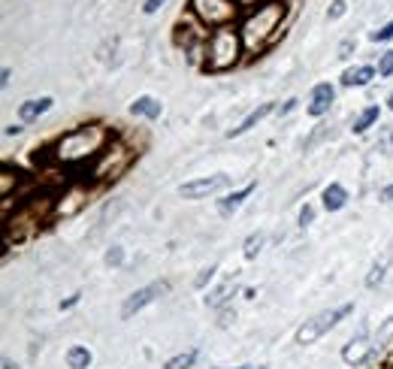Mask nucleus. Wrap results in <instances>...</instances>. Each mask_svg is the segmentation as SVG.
Instances as JSON below:
<instances>
[{"label": "nucleus", "instance_id": "9d476101", "mask_svg": "<svg viewBox=\"0 0 393 369\" xmlns=\"http://www.w3.org/2000/svg\"><path fill=\"white\" fill-rule=\"evenodd\" d=\"M85 203H88V191L85 188H70L52 203V218H70V215H76Z\"/></svg>", "mask_w": 393, "mask_h": 369}, {"label": "nucleus", "instance_id": "f03ea898", "mask_svg": "<svg viewBox=\"0 0 393 369\" xmlns=\"http://www.w3.org/2000/svg\"><path fill=\"white\" fill-rule=\"evenodd\" d=\"M281 18H285V4H278V0L257 6L255 13L242 22V30H239L242 46H245L248 52H260L264 46H269L272 39H276V30L281 25Z\"/></svg>", "mask_w": 393, "mask_h": 369}, {"label": "nucleus", "instance_id": "4be33fe9", "mask_svg": "<svg viewBox=\"0 0 393 369\" xmlns=\"http://www.w3.org/2000/svg\"><path fill=\"white\" fill-rule=\"evenodd\" d=\"M194 361H197V348H191V351H181L176 357H169L164 369H191V366H194Z\"/></svg>", "mask_w": 393, "mask_h": 369}, {"label": "nucleus", "instance_id": "6ab92c4d", "mask_svg": "<svg viewBox=\"0 0 393 369\" xmlns=\"http://www.w3.org/2000/svg\"><path fill=\"white\" fill-rule=\"evenodd\" d=\"M264 245H266V233H264V230L251 233V237L245 239V245H242V254H245V261H255Z\"/></svg>", "mask_w": 393, "mask_h": 369}, {"label": "nucleus", "instance_id": "f257e3e1", "mask_svg": "<svg viewBox=\"0 0 393 369\" xmlns=\"http://www.w3.org/2000/svg\"><path fill=\"white\" fill-rule=\"evenodd\" d=\"M106 142V130L100 125H82L76 130L64 133L58 142H55V161L58 163H82L88 158L100 155Z\"/></svg>", "mask_w": 393, "mask_h": 369}, {"label": "nucleus", "instance_id": "4c0bfd02", "mask_svg": "<svg viewBox=\"0 0 393 369\" xmlns=\"http://www.w3.org/2000/svg\"><path fill=\"white\" fill-rule=\"evenodd\" d=\"M236 6H248V4H257V0H233Z\"/></svg>", "mask_w": 393, "mask_h": 369}, {"label": "nucleus", "instance_id": "c756f323", "mask_svg": "<svg viewBox=\"0 0 393 369\" xmlns=\"http://www.w3.org/2000/svg\"><path fill=\"white\" fill-rule=\"evenodd\" d=\"M357 49V43H354V37H348V39H342L339 43V58L345 61V58H351V52H354Z\"/></svg>", "mask_w": 393, "mask_h": 369}, {"label": "nucleus", "instance_id": "393cba45", "mask_svg": "<svg viewBox=\"0 0 393 369\" xmlns=\"http://www.w3.org/2000/svg\"><path fill=\"white\" fill-rule=\"evenodd\" d=\"M215 273H218V266H215V263L206 266V270H200V275L194 279V288H206V284H209L212 279H215Z\"/></svg>", "mask_w": 393, "mask_h": 369}, {"label": "nucleus", "instance_id": "72a5a7b5", "mask_svg": "<svg viewBox=\"0 0 393 369\" xmlns=\"http://www.w3.org/2000/svg\"><path fill=\"white\" fill-rule=\"evenodd\" d=\"M22 130H25L22 125H9V127H6V137H18V133H22Z\"/></svg>", "mask_w": 393, "mask_h": 369}, {"label": "nucleus", "instance_id": "cd10ccee", "mask_svg": "<svg viewBox=\"0 0 393 369\" xmlns=\"http://www.w3.org/2000/svg\"><path fill=\"white\" fill-rule=\"evenodd\" d=\"M345 9H348V4H345V0H333V4H330V9H327V18H333V22H336V18H342V15H345Z\"/></svg>", "mask_w": 393, "mask_h": 369}, {"label": "nucleus", "instance_id": "423d86ee", "mask_svg": "<svg viewBox=\"0 0 393 369\" xmlns=\"http://www.w3.org/2000/svg\"><path fill=\"white\" fill-rule=\"evenodd\" d=\"M127 163H130V151L124 146H109L106 151H100V163L94 167V176L97 179H118L121 173L127 170Z\"/></svg>", "mask_w": 393, "mask_h": 369}, {"label": "nucleus", "instance_id": "bb28decb", "mask_svg": "<svg viewBox=\"0 0 393 369\" xmlns=\"http://www.w3.org/2000/svg\"><path fill=\"white\" fill-rule=\"evenodd\" d=\"M378 76H393V52H385L378 61Z\"/></svg>", "mask_w": 393, "mask_h": 369}, {"label": "nucleus", "instance_id": "58836bf2", "mask_svg": "<svg viewBox=\"0 0 393 369\" xmlns=\"http://www.w3.org/2000/svg\"><path fill=\"white\" fill-rule=\"evenodd\" d=\"M4 369H18V366H15L13 361H4Z\"/></svg>", "mask_w": 393, "mask_h": 369}, {"label": "nucleus", "instance_id": "dca6fc26", "mask_svg": "<svg viewBox=\"0 0 393 369\" xmlns=\"http://www.w3.org/2000/svg\"><path fill=\"white\" fill-rule=\"evenodd\" d=\"M130 112H134V115H143V118H160L164 106H160V100L143 94V97H136L134 104H130Z\"/></svg>", "mask_w": 393, "mask_h": 369}, {"label": "nucleus", "instance_id": "7c9ffc66", "mask_svg": "<svg viewBox=\"0 0 393 369\" xmlns=\"http://www.w3.org/2000/svg\"><path fill=\"white\" fill-rule=\"evenodd\" d=\"M372 39H375V43H378V39H381V43H385V39H393V18L381 30H375V34H372Z\"/></svg>", "mask_w": 393, "mask_h": 369}, {"label": "nucleus", "instance_id": "20e7f679", "mask_svg": "<svg viewBox=\"0 0 393 369\" xmlns=\"http://www.w3.org/2000/svg\"><path fill=\"white\" fill-rule=\"evenodd\" d=\"M351 312H354V303H345V306H336V309H327V312H321L315 315L311 321H306L297 330V345H311V342H318L321 336H324L327 330H333L342 318H348Z\"/></svg>", "mask_w": 393, "mask_h": 369}, {"label": "nucleus", "instance_id": "f8f14e48", "mask_svg": "<svg viewBox=\"0 0 393 369\" xmlns=\"http://www.w3.org/2000/svg\"><path fill=\"white\" fill-rule=\"evenodd\" d=\"M55 100L52 97H34V100H25L22 106H18V118L30 125V121H39V115H46L49 109H52Z\"/></svg>", "mask_w": 393, "mask_h": 369}, {"label": "nucleus", "instance_id": "c85d7f7f", "mask_svg": "<svg viewBox=\"0 0 393 369\" xmlns=\"http://www.w3.org/2000/svg\"><path fill=\"white\" fill-rule=\"evenodd\" d=\"M311 221H315V206H311V203H306V206L299 209V227H309Z\"/></svg>", "mask_w": 393, "mask_h": 369}, {"label": "nucleus", "instance_id": "39448f33", "mask_svg": "<svg viewBox=\"0 0 393 369\" xmlns=\"http://www.w3.org/2000/svg\"><path fill=\"white\" fill-rule=\"evenodd\" d=\"M191 13H194L206 27H227V22L236 15L233 0H191Z\"/></svg>", "mask_w": 393, "mask_h": 369}, {"label": "nucleus", "instance_id": "ea45409f", "mask_svg": "<svg viewBox=\"0 0 393 369\" xmlns=\"http://www.w3.org/2000/svg\"><path fill=\"white\" fill-rule=\"evenodd\" d=\"M236 369H266V366H236Z\"/></svg>", "mask_w": 393, "mask_h": 369}, {"label": "nucleus", "instance_id": "412c9836", "mask_svg": "<svg viewBox=\"0 0 393 369\" xmlns=\"http://www.w3.org/2000/svg\"><path fill=\"white\" fill-rule=\"evenodd\" d=\"M393 342V315L385 318V321L378 324V333H375V351L378 348H387Z\"/></svg>", "mask_w": 393, "mask_h": 369}, {"label": "nucleus", "instance_id": "aec40b11", "mask_svg": "<svg viewBox=\"0 0 393 369\" xmlns=\"http://www.w3.org/2000/svg\"><path fill=\"white\" fill-rule=\"evenodd\" d=\"M375 121H378V106H366V109H363L360 115L354 118V125H351V130H354V133H366L372 125H375Z\"/></svg>", "mask_w": 393, "mask_h": 369}, {"label": "nucleus", "instance_id": "2eb2a0df", "mask_svg": "<svg viewBox=\"0 0 393 369\" xmlns=\"http://www.w3.org/2000/svg\"><path fill=\"white\" fill-rule=\"evenodd\" d=\"M375 79V70L372 67H351L342 73V85L345 88H363V85H369V82Z\"/></svg>", "mask_w": 393, "mask_h": 369}, {"label": "nucleus", "instance_id": "e433bc0d", "mask_svg": "<svg viewBox=\"0 0 393 369\" xmlns=\"http://www.w3.org/2000/svg\"><path fill=\"white\" fill-rule=\"evenodd\" d=\"M294 106H297V100H288V104H285V109H281V115H288V112L294 109Z\"/></svg>", "mask_w": 393, "mask_h": 369}, {"label": "nucleus", "instance_id": "7ed1b4c3", "mask_svg": "<svg viewBox=\"0 0 393 369\" xmlns=\"http://www.w3.org/2000/svg\"><path fill=\"white\" fill-rule=\"evenodd\" d=\"M242 34L233 27H218L215 34L209 37L206 43V70L212 73H224V70L236 67L239 64V55H242Z\"/></svg>", "mask_w": 393, "mask_h": 369}, {"label": "nucleus", "instance_id": "9b49d317", "mask_svg": "<svg viewBox=\"0 0 393 369\" xmlns=\"http://www.w3.org/2000/svg\"><path fill=\"white\" fill-rule=\"evenodd\" d=\"M333 100H336V88L330 85V82H321V85L311 88V97H309V115H327L330 106H333Z\"/></svg>", "mask_w": 393, "mask_h": 369}, {"label": "nucleus", "instance_id": "a211bd4d", "mask_svg": "<svg viewBox=\"0 0 393 369\" xmlns=\"http://www.w3.org/2000/svg\"><path fill=\"white\" fill-rule=\"evenodd\" d=\"M91 361H94V354H91L85 345H73V348L67 351V366H70V369H88Z\"/></svg>", "mask_w": 393, "mask_h": 369}, {"label": "nucleus", "instance_id": "c9c22d12", "mask_svg": "<svg viewBox=\"0 0 393 369\" xmlns=\"http://www.w3.org/2000/svg\"><path fill=\"white\" fill-rule=\"evenodd\" d=\"M233 318H236V315H230V312H224V315H221V321H218V324H221V327H227L230 321H233Z\"/></svg>", "mask_w": 393, "mask_h": 369}, {"label": "nucleus", "instance_id": "4468645a", "mask_svg": "<svg viewBox=\"0 0 393 369\" xmlns=\"http://www.w3.org/2000/svg\"><path fill=\"white\" fill-rule=\"evenodd\" d=\"M324 209L327 212H339V209H345V203H348V191L342 188L339 182H333V184H327L324 188Z\"/></svg>", "mask_w": 393, "mask_h": 369}, {"label": "nucleus", "instance_id": "5701e85b", "mask_svg": "<svg viewBox=\"0 0 393 369\" xmlns=\"http://www.w3.org/2000/svg\"><path fill=\"white\" fill-rule=\"evenodd\" d=\"M230 291H236V284H233V282L221 284V288H218L215 294H209V296H206V306H212V309H218V306H224V303H227V294H230Z\"/></svg>", "mask_w": 393, "mask_h": 369}, {"label": "nucleus", "instance_id": "6e6552de", "mask_svg": "<svg viewBox=\"0 0 393 369\" xmlns=\"http://www.w3.org/2000/svg\"><path fill=\"white\" fill-rule=\"evenodd\" d=\"M230 184V176H224V173H218V176H209V179H194V182H185L179 188L181 197H188V200H203L209 197V194H215L221 188H227Z\"/></svg>", "mask_w": 393, "mask_h": 369}, {"label": "nucleus", "instance_id": "ddd939ff", "mask_svg": "<svg viewBox=\"0 0 393 369\" xmlns=\"http://www.w3.org/2000/svg\"><path fill=\"white\" fill-rule=\"evenodd\" d=\"M272 109H276V104H260V106H257L255 112H248V115H245V118H242V121H239V127H233V130H227V137H230V139H233V137H242V133H248L251 127H255V125H257V121H264V118L269 115V112H272Z\"/></svg>", "mask_w": 393, "mask_h": 369}, {"label": "nucleus", "instance_id": "1a4fd4ad", "mask_svg": "<svg viewBox=\"0 0 393 369\" xmlns=\"http://www.w3.org/2000/svg\"><path fill=\"white\" fill-rule=\"evenodd\" d=\"M372 354H375V342H369L366 333H357L354 339L342 348V361H345L348 366H354V369L363 366V363H369Z\"/></svg>", "mask_w": 393, "mask_h": 369}, {"label": "nucleus", "instance_id": "f704fd0d", "mask_svg": "<svg viewBox=\"0 0 393 369\" xmlns=\"http://www.w3.org/2000/svg\"><path fill=\"white\" fill-rule=\"evenodd\" d=\"M381 200H385V203H390V200H393V184H387V188L381 191Z\"/></svg>", "mask_w": 393, "mask_h": 369}, {"label": "nucleus", "instance_id": "a19ab883", "mask_svg": "<svg viewBox=\"0 0 393 369\" xmlns=\"http://www.w3.org/2000/svg\"><path fill=\"white\" fill-rule=\"evenodd\" d=\"M387 106H390V109H393V94H390V97H387Z\"/></svg>", "mask_w": 393, "mask_h": 369}, {"label": "nucleus", "instance_id": "f3484780", "mask_svg": "<svg viewBox=\"0 0 393 369\" xmlns=\"http://www.w3.org/2000/svg\"><path fill=\"white\" fill-rule=\"evenodd\" d=\"M251 191H255V184H245V188H242V191L227 194L224 200H218V212H221V215H233V212L242 206V203H245V197H248Z\"/></svg>", "mask_w": 393, "mask_h": 369}, {"label": "nucleus", "instance_id": "0eeeda50", "mask_svg": "<svg viewBox=\"0 0 393 369\" xmlns=\"http://www.w3.org/2000/svg\"><path fill=\"white\" fill-rule=\"evenodd\" d=\"M169 291V282H151V284H146V288H139V291H134L124 300V306H121V318H134L136 312H143L148 303H155L160 294H167Z\"/></svg>", "mask_w": 393, "mask_h": 369}, {"label": "nucleus", "instance_id": "b1692460", "mask_svg": "<svg viewBox=\"0 0 393 369\" xmlns=\"http://www.w3.org/2000/svg\"><path fill=\"white\" fill-rule=\"evenodd\" d=\"M385 273H387V261H378L366 275V288H378L381 279H385Z\"/></svg>", "mask_w": 393, "mask_h": 369}, {"label": "nucleus", "instance_id": "2f4dec72", "mask_svg": "<svg viewBox=\"0 0 393 369\" xmlns=\"http://www.w3.org/2000/svg\"><path fill=\"white\" fill-rule=\"evenodd\" d=\"M164 4H167V0H146V6H143V13H148V15H151V13H157V9H160V6H164Z\"/></svg>", "mask_w": 393, "mask_h": 369}, {"label": "nucleus", "instance_id": "a878e982", "mask_svg": "<svg viewBox=\"0 0 393 369\" xmlns=\"http://www.w3.org/2000/svg\"><path fill=\"white\" fill-rule=\"evenodd\" d=\"M121 261H124V249H121V245H112V249L106 251V266H121Z\"/></svg>", "mask_w": 393, "mask_h": 369}, {"label": "nucleus", "instance_id": "473e14b6", "mask_svg": "<svg viewBox=\"0 0 393 369\" xmlns=\"http://www.w3.org/2000/svg\"><path fill=\"white\" fill-rule=\"evenodd\" d=\"M79 296L82 294H73V296H67V300H60V309H73V306L79 303Z\"/></svg>", "mask_w": 393, "mask_h": 369}]
</instances>
